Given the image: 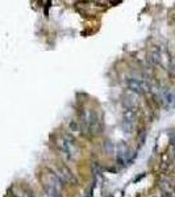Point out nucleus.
I'll return each mask as SVG.
<instances>
[{
    "label": "nucleus",
    "instance_id": "1",
    "mask_svg": "<svg viewBox=\"0 0 175 197\" xmlns=\"http://www.w3.org/2000/svg\"><path fill=\"white\" fill-rule=\"evenodd\" d=\"M58 147L61 154L67 160H75L79 156V147L75 142V138L70 134H62L58 139Z\"/></svg>",
    "mask_w": 175,
    "mask_h": 197
},
{
    "label": "nucleus",
    "instance_id": "2",
    "mask_svg": "<svg viewBox=\"0 0 175 197\" xmlns=\"http://www.w3.org/2000/svg\"><path fill=\"white\" fill-rule=\"evenodd\" d=\"M55 175H57V176L61 179V181H62V183L76 184L75 176H74V174L67 167H58L57 168V172H55Z\"/></svg>",
    "mask_w": 175,
    "mask_h": 197
},
{
    "label": "nucleus",
    "instance_id": "3",
    "mask_svg": "<svg viewBox=\"0 0 175 197\" xmlns=\"http://www.w3.org/2000/svg\"><path fill=\"white\" fill-rule=\"evenodd\" d=\"M127 87L132 92H136V93H142L146 89V86H145V81L142 79H138V78H128L127 79Z\"/></svg>",
    "mask_w": 175,
    "mask_h": 197
},
{
    "label": "nucleus",
    "instance_id": "4",
    "mask_svg": "<svg viewBox=\"0 0 175 197\" xmlns=\"http://www.w3.org/2000/svg\"><path fill=\"white\" fill-rule=\"evenodd\" d=\"M134 118H136V113L133 109H127L124 112V125L128 129H132L134 126Z\"/></svg>",
    "mask_w": 175,
    "mask_h": 197
},
{
    "label": "nucleus",
    "instance_id": "5",
    "mask_svg": "<svg viewBox=\"0 0 175 197\" xmlns=\"http://www.w3.org/2000/svg\"><path fill=\"white\" fill-rule=\"evenodd\" d=\"M174 100H175V95H174Z\"/></svg>",
    "mask_w": 175,
    "mask_h": 197
}]
</instances>
